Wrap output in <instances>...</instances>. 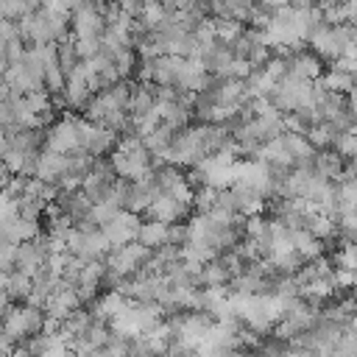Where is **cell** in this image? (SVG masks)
<instances>
[{
    "label": "cell",
    "mask_w": 357,
    "mask_h": 357,
    "mask_svg": "<svg viewBox=\"0 0 357 357\" xmlns=\"http://www.w3.org/2000/svg\"><path fill=\"white\" fill-rule=\"evenodd\" d=\"M167 243H173V245L187 243V229H184V223H178V220L167 223Z\"/></svg>",
    "instance_id": "cell-24"
},
{
    "label": "cell",
    "mask_w": 357,
    "mask_h": 357,
    "mask_svg": "<svg viewBox=\"0 0 357 357\" xmlns=\"http://www.w3.org/2000/svg\"><path fill=\"white\" fill-rule=\"evenodd\" d=\"M282 139H284V148H287L290 156H293V165L312 167V153H315V148L310 145V139H307L304 134H298V131H284Z\"/></svg>",
    "instance_id": "cell-8"
},
{
    "label": "cell",
    "mask_w": 357,
    "mask_h": 357,
    "mask_svg": "<svg viewBox=\"0 0 357 357\" xmlns=\"http://www.w3.org/2000/svg\"><path fill=\"white\" fill-rule=\"evenodd\" d=\"M22 53H25V45H22V39H20V36L8 39V42H6V47H3V59H6L8 64L20 61V59H22Z\"/></svg>",
    "instance_id": "cell-22"
},
{
    "label": "cell",
    "mask_w": 357,
    "mask_h": 357,
    "mask_svg": "<svg viewBox=\"0 0 357 357\" xmlns=\"http://www.w3.org/2000/svg\"><path fill=\"white\" fill-rule=\"evenodd\" d=\"M187 223H184V229H187V240H206V234H209V229H212V223H209V218L204 215V212H195L192 218H184Z\"/></svg>",
    "instance_id": "cell-19"
},
{
    "label": "cell",
    "mask_w": 357,
    "mask_h": 357,
    "mask_svg": "<svg viewBox=\"0 0 357 357\" xmlns=\"http://www.w3.org/2000/svg\"><path fill=\"white\" fill-rule=\"evenodd\" d=\"M243 33V22L231 20V17H215V39L220 45H229L231 39H237Z\"/></svg>",
    "instance_id": "cell-17"
},
{
    "label": "cell",
    "mask_w": 357,
    "mask_h": 357,
    "mask_svg": "<svg viewBox=\"0 0 357 357\" xmlns=\"http://www.w3.org/2000/svg\"><path fill=\"white\" fill-rule=\"evenodd\" d=\"M73 47L78 59H89L100 53V36H73Z\"/></svg>",
    "instance_id": "cell-20"
},
{
    "label": "cell",
    "mask_w": 357,
    "mask_h": 357,
    "mask_svg": "<svg viewBox=\"0 0 357 357\" xmlns=\"http://www.w3.org/2000/svg\"><path fill=\"white\" fill-rule=\"evenodd\" d=\"M201 284H229V271L218 257L201 265Z\"/></svg>",
    "instance_id": "cell-18"
},
{
    "label": "cell",
    "mask_w": 357,
    "mask_h": 357,
    "mask_svg": "<svg viewBox=\"0 0 357 357\" xmlns=\"http://www.w3.org/2000/svg\"><path fill=\"white\" fill-rule=\"evenodd\" d=\"M42 84H45V89H47L50 95H56V92L64 89L67 78H64V73H61L59 64H47V67H45V78H42Z\"/></svg>",
    "instance_id": "cell-21"
},
{
    "label": "cell",
    "mask_w": 357,
    "mask_h": 357,
    "mask_svg": "<svg viewBox=\"0 0 357 357\" xmlns=\"http://www.w3.org/2000/svg\"><path fill=\"white\" fill-rule=\"evenodd\" d=\"M190 204H181L176 198H170L165 190L159 195H153V201L145 206V215L148 218H156V220H165V223H173V220H184L190 215Z\"/></svg>",
    "instance_id": "cell-3"
},
{
    "label": "cell",
    "mask_w": 357,
    "mask_h": 357,
    "mask_svg": "<svg viewBox=\"0 0 357 357\" xmlns=\"http://www.w3.org/2000/svg\"><path fill=\"white\" fill-rule=\"evenodd\" d=\"M70 22H73V36H100L106 22H103V14L92 6L86 8H75L70 14Z\"/></svg>",
    "instance_id": "cell-4"
},
{
    "label": "cell",
    "mask_w": 357,
    "mask_h": 357,
    "mask_svg": "<svg viewBox=\"0 0 357 357\" xmlns=\"http://www.w3.org/2000/svg\"><path fill=\"white\" fill-rule=\"evenodd\" d=\"M335 153H340L343 159H351L354 151H357V134H354V126L351 128H343L332 137V145H329Z\"/></svg>",
    "instance_id": "cell-16"
},
{
    "label": "cell",
    "mask_w": 357,
    "mask_h": 357,
    "mask_svg": "<svg viewBox=\"0 0 357 357\" xmlns=\"http://www.w3.org/2000/svg\"><path fill=\"white\" fill-rule=\"evenodd\" d=\"M290 243H293V248L301 259H312V257L324 254V240H318L307 226L290 229Z\"/></svg>",
    "instance_id": "cell-9"
},
{
    "label": "cell",
    "mask_w": 357,
    "mask_h": 357,
    "mask_svg": "<svg viewBox=\"0 0 357 357\" xmlns=\"http://www.w3.org/2000/svg\"><path fill=\"white\" fill-rule=\"evenodd\" d=\"M287 73L296 75V78H318L324 70H321V59L312 53V50H296L290 59H287Z\"/></svg>",
    "instance_id": "cell-5"
},
{
    "label": "cell",
    "mask_w": 357,
    "mask_h": 357,
    "mask_svg": "<svg viewBox=\"0 0 357 357\" xmlns=\"http://www.w3.org/2000/svg\"><path fill=\"white\" fill-rule=\"evenodd\" d=\"M137 240L148 248H159L167 243V223L165 220H156V218H148L145 223L139 220L137 226Z\"/></svg>",
    "instance_id": "cell-10"
},
{
    "label": "cell",
    "mask_w": 357,
    "mask_h": 357,
    "mask_svg": "<svg viewBox=\"0 0 357 357\" xmlns=\"http://www.w3.org/2000/svg\"><path fill=\"white\" fill-rule=\"evenodd\" d=\"M343 162L346 159L340 153H335L329 148H321V151L312 153V173H318V176H324L329 181H337L340 173H343Z\"/></svg>",
    "instance_id": "cell-7"
},
{
    "label": "cell",
    "mask_w": 357,
    "mask_h": 357,
    "mask_svg": "<svg viewBox=\"0 0 357 357\" xmlns=\"http://www.w3.org/2000/svg\"><path fill=\"white\" fill-rule=\"evenodd\" d=\"M112 61H114L117 75H120V78H128V75H134L139 56H137V50H134V47H120V50H114V53H112Z\"/></svg>",
    "instance_id": "cell-15"
},
{
    "label": "cell",
    "mask_w": 357,
    "mask_h": 357,
    "mask_svg": "<svg viewBox=\"0 0 357 357\" xmlns=\"http://www.w3.org/2000/svg\"><path fill=\"white\" fill-rule=\"evenodd\" d=\"M42 148L56 151V153H70L73 148H78V134H75V117L64 114L56 123H47L45 134H42Z\"/></svg>",
    "instance_id": "cell-1"
},
{
    "label": "cell",
    "mask_w": 357,
    "mask_h": 357,
    "mask_svg": "<svg viewBox=\"0 0 357 357\" xmlns=\"http://www.w3.org/2000/svg\"><path fill=\"white\" fill-rule=\"evenodd\" d=\"M304 226L318 237V240H332V237H337V223H335V218H329V215H324V212H315V215H310L307 220H304Z\"/></svg>",
    "instance_id": "cell-13"
},
{
    "label": "cell",
    "mask_w": 357,
    "mask_h": 357,
    "mask_svg": "<svg viewBox=\"0 0 357 357\" xmlns=\"http://www.w3.org/2000/svg\"><path fill=\"white\" fill-rule=\"evenodd\" d=\"M8 148V134H6V126H0V153Z\"/></svg>",
    "instance_id": "cell-25"
},
{
    "label": "cell",
    "mask_w": 357,
    "mask_h": 357,
    "mask_svg": "<svg viewBox=\"0 0 357 357\" xmlns=\"http://www.w3.org/2000/svg\"><path fill=\"white\" fill-rule=\"evenodd\" d=\"M137 226H139V215L131 212V209H117V215L100 226V231L106 234V240L112 243V248L128 243V240H137Z\"/></svg>",
    "instance_id": "cell-2"
},
{
    "label": "cell",
    "mask_w": 357,
    "mask_h": 357,
    "mask_svg": "<svg viewBox=\"0 0 357 357\" xmlns=\"http://www.w3.org/2000/svg\"><path fill=\"white\" fill-rule=\"evenodd\" d=\"M64 170H67V156H64V153H56V151L39 148L36 170H33V176H36V178H42V181H56V176H61Z\"/></svg>",
    "instance_id": "cell-6"
},
{
    "label": "cell",
    "mask_w": 357,
    "mask_h": 357,
    "mask_svg": "<svg viewBox=\"0 0 357 357\" xmlns=\"http://www.w3.org/2000/svg\"><path fill=\"white\" fill-rule=\"evenodd\" d=\"M28 290H31V276L11 268L8 276H6V293L11 296V301H22L28 296Z\"/></svg>",
    "instance_id": "cell-14"
},
{
    "label": "cell",
    "mask_w": 357,
    "mask_h": 357,
    "mask_svg": "<svg viewBox=\"0 0 357 357\" xmlns=\"http://www.w3.org/2000/svg\"><path fill=\"white\" fill-rule=\"evenodd\" d=\"M137 20H139V22H142L148 31H156V28H159V25L167 20V6H165L162 0H142Z\"/></svg>",
    "instance_id": "cell-12"
},
{
    "label": "cell",
    "mask_w": 357,
    "mask_h": 357,
    "mask_svg": "<svg viewBox=\"0 0 357 357\" xmlns=\"http://www.w3.org/2000/svg\"><path fill=\"white\" fill-rule=\"evenodd\" d=\"M254 67H257V64H251L248 59L231 56V61H229V75H231V78H245V75H248Z\"/></svg>",
    "instance_id": "cell-23"
},
{
    "label": "cell",
    "mask_w": 357,
    "mask_h": 357,
    "mask_svg": "<svg viewBox=\"0 0 357 357\" xmlns=\"http://www.w3.org/2000/svg\"><path fill=\"white\" fill-rule=\"evenodd\" d=\"M6 276H8V271L0 268V290H6Z\"/></svg>",
    "instance_id": "cell-26"
},
{
    "label": "cell",
    "mask_w": 357,
    "mask_h": 357,
    "mask_svg": "<svg viewBox=\"0 0 357 357\" xmlns=\"http://www.w3.org/2000/svg\"><path fill=\"white\" fill-rule=\"evenodd\" d=\"M318 78H321V84H324V89H326V92L346 95V92H351V89H354V73H343V70L329 67V70H326V73H321Z\"/></svg>",
    "instance_id": "cell-11"
}]
</instances>
